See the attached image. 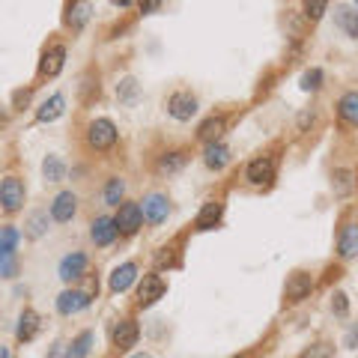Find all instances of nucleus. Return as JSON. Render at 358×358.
I'll return each mask as SVG.
<instances>
[{
  "mask_svg": "<svg viewBox=\"0 0 358 358\" xmlns=\"http://www.w3.org/2000/svg\"><path fill=\"white\" fill-rule=\"evenodd\" d=\"M167 114L179 123H188L197 114V98L191 93H173L167 98Z\"/></svg>",
  "mask_w": 358,
  "mask_h": 358,
  "instance_id": "3",
  "label": "nucleus"
},
{
  "mask_svg": "<svg viewBox=\"0 0 358 358\" xmlns=\"http://www.w3.org/2000/svg\"><path fill=\"white\" fill-rule=\"evenodd\" d=\"M335 21H337V27H340L344 33H349L352 39H358V12H352L349 6H337Z\"/></svg>",
  "mask_w": 358,
  "mask_h": 358,
  "instance_id": "22",
  "label": "nucleus"
},
{
  "mask_svg": "<svg viewBox=\"0 0 358 358\" xmlns=\"http://www.w3.org/2000/svg\"><path fill=\"white\" fill-rule=\"evenodd\" d=\"M87 18H90V3H72V6H69V18H66V21L75 27V30L87 21Z\"/></svg>",
  "mask_w": 358,
  "mask_h": 358,
  "instance_id": "31",
  "label": "nucleus"
},
{
  "mask_svg": "<svg viewBox=\"0 0 358 358\" xmlns=\"http://www.w3.org/2000/svg\"><path fill=\"white\" fill-rule=\"evenodd\" d=\"M45 230H48V215H42V212H33V215H30V221H27V236L39 239Z\"/></svg>",
  "mask_w": 358,
  "mask_h": 358,
  "instance_id": "30",
  "label": "nucleus"
},
{
  "mask_svg": "<svg viewBox=\"0 0 358 358\" xmlns=\"http://www.w3.org/2000/svg\"><path fill=\"white\" fill-rule=\"evenodd\" d=\"M87 268V257L84 254H69L60 260V277L63 281H75V277H84Z\"/></svg>",
  "mask_w": 358,
  "mask_h": 358,
  "instance_id": "13",
  "label": "nucleus"
},
{
  "mask_svg": "<svg viewBox=\"0 0 358 358\" xmlns=\"http://www.w3.org/2000/svg\"><path fill=\"white\" fill-rule=\"evenodd\" d=\"M242 358H245V355H242Z\"/></svg>",
  "mask_w": 358,
  "mask_h": 358,
  "instance_id": "45",
  "label": "nucleus"
},
{
  "mask_svg": "<svg viewBox=\"0 0 358 358\" xmlns=\"http://www.w3.org/2000/svg\"><path fill=\"white\" fill-rule=\"evenodd\" d=\"M66 352H69V346L60 340V344H54V349H51V355H48V358H66Z\"/></svg>",
  "mask_w": 358,
  "mask_h": 358,
  "instance_id": "39",
  "label": "nucleus"
},
{
  "mask_svg": "<svg viewBox=\"0 0 358 358\" xmlns=\"http://www.w3.org/2000/svg\"><path fill=\"white\" fill-rule=\"evenodd\" d=\"M344 346H349V349H358V322H355V326L346 331V337H344Z\"/></svg>",
  "mask_w": 358,
  "mask_h": 358,
  "instance_id": "38",
  "label": "nucleus"
},
{
  "mask_svg": "<svg viewBox=\"0 0 358 358\" xmlns=\"http://www.w3.org/2000/svg\"><path fill=\"white\" fill-rule=\"evenodd\" d=\"M87 140H90V147L93 149H107V147H114L116 143V125L111 120H93L90 123V131H87Z\"/></svg>",
  "mask_w": 358,
  "mask_h": 358,
  "instance_id": "1",
  "label": "nucleus"
},
{
  "mask_svg": "<svg viewBox=\"0 0 358 358\" xmlns=\"http://www.w3.org/2000/svg\"><path fill=\"white\" fill-rule=\"evenodd\" d=\"M0 206H3L6 212H18L24 206V185L18 182L15 176H6L3 182H0Z\"/></svg>",
  "mask_w": 358,
  "mask_h": 358,
  "instance_id": "2",
  "label": "nucleus"
},
{
  "mask_svg": "<svg viewBox=\"0 0 358 358\" xmlns=\"http://www.w3.org/2000/svg\"><path fill=\"white\" fill-rule=\"evenodd\" d=\"M39 313L36 310H24L21 317H18V328H15V337L21 340V344H27V340L36 337V331H39Z\"/></svg>",
  "mask_w": 358,
  "mask_h": 358,
  "instance_id": "14",
  "label": "nucleus"
},
{
  "mask_svg": "<svg viewBox=\"0 0 358 358\" xmlns=\"http://www.w3.org/2000/svg\"><path fill=\"white\" fill-rule=\"evenodd\" d=\"M63 63H66V48H63V45H54V48H48V51L42 54V60H39V75H42V78L60 75Z\"/></svg>",
  "mask_w": 358,
  "mask_h": 358,
  "instance_id": "8",
  "label": "nucleus"
},
{
  "mask_svg": "<svg viewBox=\"0 0 358 358\" xmlns=\"http://www.w3.org/2000/svg\"><path fill=\"white\" fill-rule=\"evenodd\" d=\"M140 9H143V12H152V9H161V3H158V0H149V3H143Z\"/></svg>",
  "mask_w": 358,
  "mask_h": 358,
  "instance_id": "40",
  "label": "nucleus"
},
{
  "mask_svg": "<svg viewBox=\"0 0 358 358\" xmlns=\"http://www.w3.org/2000/svg\"><path fill=\"white\" fill-rule=\"evenodd\" d=\"M138 335H140L138 322L125 319V322H120V326H116V331H114V346L129 349V346H134V340H138Z\"/></svg>",
  "mask_w": 358,
  "mask_h": 358,
  "instance_id": "17",
  "label": "nucleus"
},
{
  "mask_svg": "<svg viewBox=\"0 0 358 358\" xmlns=\"http://www.w3.org/2000/svg\"><path fill=\"white\" fill-rule=\"evenodd\" d=\"M116 233H120V230H116V221H114V218H105V215H102V218L93 221V230H90V236H93L96 245H111V242L116 239Z\"/></svg>",
  "mask_w": 358,
  "mask_h": 358,
  "instance_id": "11",
  "label": "nucleus"
},
{
  "mask_svg": "<svg viewBox=\"0 0 358 358\" xmlns=\"http://www.w3.org/2000/svg\"><path fill=\"white\" fill-rule=\"evenodd\" d=\"M125 191V182L120 176H114V179H107V185H105V203H111V206H120V197Z\"/></svg>",
  "mask_w": 358,
  "mask_h": 358,
  "instance_id": "28",
  "label": "nucleus"
},
{
  "mask_svg": "<svg viewBox=\"0 0 358 358\" xmlns=\"http://www.w3.org/2000/svg\"><path fill=\"white\" fill-rule=\"evenodd\" d=\"M275 179V161L272 158H254L248 165V182L254 185H268Z\"/></svg>",
  "mask_w": 358,
  "mask_h": 358,
  "instance_id": "9",
  "label": "nucleus"
},
{
  "mask_svg": "<svg viewBox=\"0 0 358 358\" xmlns=\"http://www.w3.org/2000/svg\"><path fill=\"white\" fill-rule=\"evenodd\" d=\"M134 275H138V266H134V263H123V266H116V268H114V275H111V290H114V293H125V290L131 286Z\"/></svg>",
  "mask_w": 358,
  "mask_h": 358,
  "instance_id": "15",
  "label": "nucleus"
},
{
  "mask_svg": "<svg viewBox=\"0 0 358 358\" xmlns=\"http://www.w3.org/2000/svg\"><path fill=\"white\" fill-rule=\"evenodd\" d=\"M42 173H45L48 182H60V179L66 176V165H63L57 156H48V158L42 161Z\"/></svg>",
  "mask_w": 358,
  "mask_h": 358,
  "instance_id": "25",
  "label": "nucleus"
},
{
  "mask_svg": "<svg viewBox=\"0 0 358 358\" xmlns=\"http://www.w3.org/2000/svg\"><path fill=\"white\" fill-rule=\"evenodd\" d=\"M331 310L337 313V317H346L349 310V302H346V293H335V302H331Z\"/></svg>",
  "mask_w": 358,
  "mask_h": 358,
  "instance_id": "37",
  "label": "nucleus"
},
{
  "mask_svg": "<svg viewBox=\"0 0 358 358\" xmlns=\"http://www.w3.org/2000/svg\"><path fill=\"white\" fill-rule=\"evenodd\" d=\"M322 87V72L319 69H308L302 75V90H319Z\"/></svg>",
  "mask_w": 358,
  "mask_h": 358,
  "instance_id": "35",
  "label": "nucleus"
},
{
  "mask_svg": "<svg viewBox=\"0 0 358 358\" xmlns=\"http://www.w3.org/2000/svg\"><path fill=\"white\" fill-rule=\"evenodd\" d=\"M27 98H30V90H24V93H15V102H18V105L27 102Z\"/></svg>",
  "mask_w": 358,
  "mask_h": 358,
  "instance_id": "41",
  "label": "nucleus"
},
{
  "mask_svg": "<svg viewBox=\"0 0 358 358\" xmlns=\"http://www.w3.org/2000/svg\"><path fill=\"white\" fill-rule=\"evenodd\" d=\"M63 111H66V98L57 93V96H51L48 102L39 107V111H36V120H39V123H54L57 116H63Z\"/></svg>",
  "mask_w": 358,
  "mask_h": 358,
  "instance_id": "18",
  "label": "nucleus"
},
{
  "mask_svg": "<svg viewBox=\"0 0 358 358\" xmlns=\"http://www.w3.org/2000/svg\"><path fill=\"white\" fill-rule=\"evenodd\" d=\"M302 358H335V349H331L328 344H313L302 352Z\"/></svg>",
  "mask_w": 358,
  "mask_h": 358,
  "instance_id": "34",
  "label": "nucleus"
},
{
  "mask_svg": "<svg viewBox=\"0 0 358 358\" xmlns=\"http://www.w3.org/2000/svg\"><path fill=\"white\" fill-rule=\"evenodd\" d=\"M337 114H340V120H344V123L358 125V93H346L344 98H340Z\"/></svg>",
  "mask_w": 358,
  "mask_h": 358,
  "instance_id": "20",
  "label": "nucleus"
},
{
  "mask_svg": "<svg viewBox=\"0 0 358 358\" xmlns=\"http://www.w3.org/2000/svg\"><path fill=\"white\" fill-rule=\"evenodd\" d=\"M337 251H340V257H355L358 254V224H346L344 233H340V239H337Z\"/></svg>",
  "mask_w": 358,
  "mask_h": 358,
  "instance_id": "16",
  "label": "nucleus"
},
{
  "mask_svg": "<svg viewBox=\"0 0 358 358\" xmlns=\"http://www.w3.org/2000/svg\"><path fill=\"white\" fill-rule=\"evenodd\" d=\"M221 131H224V120H221V116H209V120L197 129V138L206 140V143H218Z\"/></svg>",
  "mask_w": 358,
  "mask_h": 358,
  "instance_id": "23",
  "label": "nucleus"
},
{
  "mask_svg": "<svg viewBox=\"0 0 358 358\" xmlns=\"http://www.w3.org/2000/svg\"><path fill=\"white\" fill-rule=\"evenodd\" d=\"M0 358H12V355H9V349H6V346H0Z\"/></svg>",
  "mask_w": 358,
  "mask_h": 358,
  "instance_id": "42",
  "label": "nucleus"
},
{
  "mask_svg": "<svg viewBox=\"0 0 358 358\" xmlns=\"http://www.w3.org/2000/svg\"><path fill=\"white\" fill-rule=\"evenodd\" d=\"M18 230L15 227H0V254H15V245H18Z\"/></svg>",
  "mask_w": 358,
  "mask_h": 358,
  "instance_id": "29",
  "label": "nucleus"
},
{
  "mask_svg": "<svg viewBox=\"0 0 358 358\" xmlns=\"http://www.w3.org/2000/svg\"><path fill=\"white\" fill-rule=\"evenodd\" d=\"M6 123V111H3V107H0V125H3Z\"/></svg>",
  "mask_w": 358,
  "mask_h": 358,
  "instance_id": "43",
  "label": "nucleus"
},
{
  "mask_svg": "<svg viewBox=\"0 0 358 358\" xmlns=\"http://www.w3.org/2000/svg\"><path fill=\"white\" fill-rule=\"evenodd\" d=\"M90 346H93V335H90V331H81V335L72 340L66 358H87L90 355Z\"/></svg>",
  "mask_w": 358,
  "mask_h": 358,
  "instance_id": "24",
  "label": "nucleus"
},
{
  "mask_svg": "<svg viewBox=\"0 0 358 358\" xmlns=\"http://www.w3.org/2000/svg\"><path fill=\"white\" fill-rule=\"evenodd\" d=\"M165 277L161 275H143V281L138 286V302L143 304V308H149V304H156L161 295H165Z\"/></svg>",
  "mask_w": 358,
  "mask_h": 358,
  "instance_id": "4",
  "label": "nucleus"
},
{
  "mask_svg": "<svg viewBox=\"0 0 358 358\" xmlns=\"http://www.w3.org/2000/svg\"><path fill=\"white\" fill-rule=\"evenodd\" d=\"M349 191H352V173H349V170H337L335 173V194L346 197Z\"/></svg>",
  "mask_w": 358,
  "mask_h": 358,
  "instance_id": "32",
  "label": "nucleus"
},
{
  "mask_svg": "<svg viewBox=\"0 0 358 358\" xmlns=\"http://www.w3.org/2000/svg\"><path fill=\"white\" fill-rule=\"evenodd\" d=\"M78 209V197L72 194V191H63L54 197V203H51V218L54 221H69L72 215H75Z\"/></svg>",
  "mask_w": 358,
  "mask_h": 358,
  "instance_id": "10",
  "label": "nucleus"
},
{
  "mask_svg": "<svg viewBox=\"0 0 358 358\" xmlns=\"http://www.w3.org/2000/svg\"><path fill=\"white\" fill-rule=\"evenodd\" d=\"M131 358H152V355H147V352H138V355H131Z\"/></svg>",
  "mask_w": 358,
  "mask_h": 358,
  "instance_id": "44",
  "label": "nucleus"
},
{
  "mask_svg": "<svg viewBox=\"0 0 358 358\" xmlns=\"http://www.w3.org/2000/svg\"><path fill=\"white\" fill-rule=\"evenodd\" d=\"M310 286H313V281H310L308 272L290 275V281H286V299H290V302H302L304 295L310 293Z\"/></svg>",
  "mask_w": 358,
  "mask_h": 358,
  "instance_id": "12",
  "label": "nucleus"
},
{
  "mask_svg": "<svg viewBox=\"0 0 358 358\" xmlns=\"http://www.w3.org/2000/svg\"><path fill=\"white\" fill-rule=\"evenodd\" d=\"M322 12H326V3H322V0H313V3H304V15H308L310 21H317V18H322Z\"/></svg>",
  "mask_w": 358,
  "mask_h": 358,
  "instance_id": "36",
  "label": "nucleus"
},
{
  "mask_svg": "<svg viewBox=\"0 0 358 358\" xmlns=\"http://www.w3.org/2000/svg\"><path fill=\"white\" fill-rule=\"evenodd\" d=\"M138 93H140V90H138V81H134V78H123L120 87H116V98H120L123 105H134V102H138Z\"/></svg>",
  "mask_w": 358,
  "mask_h": 358,
  "instance_id": "26",
  "label": "nucleus"
},
{
  "mask_svg": "<svg viewBox=\"0 0 358 358\" xmlns=\"http://www.w3.org/2000/svg\"><path fill=\"white\" fill-rule=\"evenodd\" d=\"M203 161H206V167L221 170V167L230 161V149L224 147V143H209V147H206V152H203Z\"/></svg>",
  "mask_w": 358,
  "mask_h": 358,
  "instance_id": "19",
  "label": "nucleus"
},
{
  "mask_svg": "<svg viewBox=\"0 0 358 358\" xmlns=\"http://www.w3.org/2000/svg\"><path fill=\"white\" fill-rule=\"evenodd\" d=\"M140 209H143V218H147L149 224H161L167 218V212H170V203H167L165 194H147Z\"/></svg>",
  "mask_w": 358,
  "mask_h": 358,
  "instance_id": "6",
  "label": "nucleus"
},
{
  "mask_svg": "<svg viewBox=\"0 0 358 358\" xmlns=\"http://www.w3.org/2000/svg\"><path fill=\"white\" fill-rule=\"evenodd\" d=\"M90 302H93V299H90L87 290H63L57 295V310L63 313V317H72V313L84 310Z\"/></svg>",
  "mask_w": 358,
  "mask_h": 358,
  "instance_id": "5",
  "label": "nucleus"
},
{
  "mask_svg": "<svg viewBox=\"0 0 358 358\" xmlns=\"http://www.w3.org/2000/svg\"><path fill=\"white\" fill-rule=\"evenodd\" d=\"M221 212H224V206L221 203H206L200 212H197V230H209V227H215L218 224V218H221Z\"/></svg>",
  "mask_w": 358,
  "mask_h": 358,
  "instance_id": "21",
  "label": "nucleus"
},
{
  "mask_svg": "<svg viewBox=\"0 0 358 358\" xmlns=\"http://www.w3.org/2000/svg\"><path fill=\"white\" fill-rule=\"evenodd\" d=\"M15 275H18L15 254H0V277H15Z\"/></svg>",
  "mask_w": 358,
  "mask_h": 358,
  "instance_id": "33",
  "label": "nucleus"
},
{
  "mask_svg": "<svg viewBox=\"0 0 358 358\" xmlns=\"http://www.w3.org/2000/svg\"><path fill=\"white\" fill-rule=\"evenodd\" d=\"M182 167H185V152H167V156L158 161L161 173H176V170H182Z\"/></svg>",
  "mask_w": 358,
  "mask_h": 358,
  "instance_id": "27",
  "label": "nucleus"
},
{
  "mask_svg": "<svg viewBox=\"0 0 358 358\" xmlns=\"http://www.w3.org/2000/svg\"><path fill=\"white\" fill-rule=\"evenodd\" d=\"M114 221H116V230L120 233H134L140 227V221H143V209L138 203H123Z\"/></svg>",
  "mask_w": 358,
  "mask_h": 358,
  "instance_id": "7",
  "label": "nucleus"
}]
</instances>
